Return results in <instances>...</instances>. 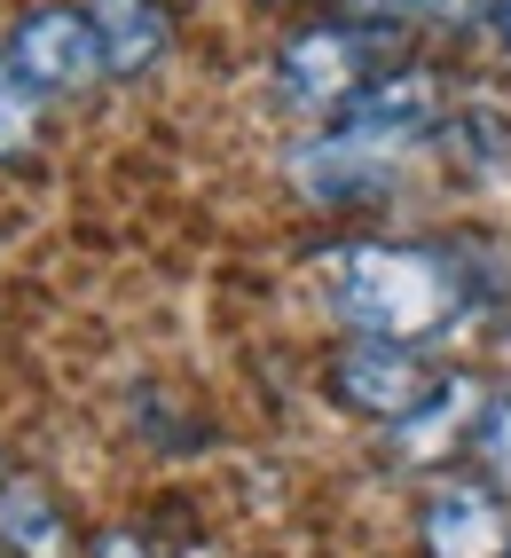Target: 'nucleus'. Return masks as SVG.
<instances>
[{
    "label": "nucleus",
    "instance_id": "nucleus-1",
    "mask_svg": "<svg viewBox=\"0 0 511 558\" xmlns=\"http://www.w3.org/2000/svg\"><path fill=\"white\" fill-rule=\"evenodd\" d=\"M331 315L346 339H386V347H433L464 315H480V268L464 244H425V236H354L323 268Z\"/></svg>",
    "mask_w": 511,
    "mask_h": 558
},
{
    "label": "nucleus",
    "instance_id": "nucleus-2",
    "mask_svg": "<svg viewBox=\"0 0 511 558\" xmlns=\"http://www.w3.org/2000/svg\"><path fill=\"white\" fill-rule=\"evenodd\" d=\"M401 40H410L401 24H378V16H339V9H331V16L291 24L283 40H276V63H268L276 102L331 119V110H346V102H354V95L386 71V63H401Z\"/></svg>",
    "mask_w": 511,
    "mask_h": 558
},
{
    "label": "nucleus",
    "instance_id": "nucleus-3",
    "mask_svg": "<svg viewBox=\"0 0 511 558\" xmlns=\"http://www.w3.org/2000/svg\"><path fill=\"white\" fill-rule=\"evenodd\" d=\"M441 119H449V71H433V63H410V56H401V63H386L346 110H331V126H323V134L401 158L410 142L441 134Z\"/></svg>",
    "mask_w": 511,
    "mask_h": 558
},
{
    "label": "nucleus",
    "instance_id": "nucleus-4",
    "mask_svg": "<svg viewBox=\"0 0 511 558\" xmlns=\"http://www.w3.org/2000/svg\"><path fill=\"white\" fill-rule=\"evenodd\" d=\"M0 63L16 71V80L32 95H80L102 80V48H95V24L80 0H32L24 16H9V32H0Z\"/></svg>",
    "mask_w": 511,
    "mask_h": 558
},
{
    "label": "nucleus",
    "instance_id": "nucleus-5",
    "mask_svg": "<svg viewBox=\"0 0 511 558\" xmlns=\"http://www.w3.org/2000/svg\"><path fill=\"white\" fill-rule=\"evenodd\" d=\"M433 378H441V369H433L417 347H386V339H346L331 362H323L331 409H346L362 425H401L433 393Z\"/></svg>",
    "mask_w": 511,
    "mask_h": 558
},
{
    "label": "nucleus",
    "instance_id": "nucleus-6",
    "mask_svg": "<svg viewBox=\"0 0 511 558\" xmlns=\"http://www.w3.org/2000/svg\"><path fill=\"white\" fill-rule=\"evenodd\" d=\"M503 543H511V511L488 480L441 472L417 496V550L425 558H503Z\"/></svg>",
    "mask_w": 511,
    "mask_h": 558
},
{
    "label": "nucleus",
    "instance_id": "nucleus-7",
    "mask_svg": "<svg viewBox=\"0 0 511 558\" xmlns=\"http://www.w3.org/2000/svg\"><path fill=\"white\" fill-rule=\"evenodd\" d=\"M480 378H464V369H441L433 378V393L410 409L401 425H386V457L393 464H449L464 457V440H472V417H480Z\"/></svg>",
    "mask_w": 511,
    "mask_h": 558
},
{
    "label": "nucleus",
    "instance_id": "nucleus-8",
    "mask_svg": "<svg viewBox=\"0 0 511 558\" xmlns=\"http://www.w3.org/2000/svg\"><path fill=\"white\" fill-rule=\"evenodd\" d=\"M102 80H150L173 56V0H87Z\"/></svg>",
    "mask_w": 511,
    "mask_h": 558
},
{
    "label": "nucleus",
    "instance_id": "nucleus-9",
    "mask_svg": "<svg viewBox=\"0 0 511 558\" xmlns=\"http://www.w3.org/2000/svg\"><path fill=\"white\" fill-rule=\"evenodd\" d=\"M441 158L472 181V190H496V181H511V119L488 110V102L449 110L441 119Z\"/></svg>",
    "mask_w": 511,
    "mask_h": 558
},
{
    "label": "nucleus",
    "instance_id": "nucleus-10",
    "mask_svg": "<svg viewBox=\"0 0 511 558\" xmlns=\"http://www.w3.org/2000/svg\"><path fill=\"white\" fill-rule=\"evenodd\" d=\"M0 543L9 558H80V535H71L63 504L40 488V480H9V496H0Z\"/></svg>",
    "mask_w": 511,
    "mask_h": 558
},
{
    "label": "nucleus",
    "instance_id": "nucleus-11",
    "mask_svg": "<svg viewBox=\"0 0 511 558\" xmlns=\"http://www.w3.org/2000/svg\"><path fill=\"white\" fill-rule=\"evenodd\" d=\"M464 464H472V480H488L496 496H511V378H496V386L480 393V417H472Z\"/></svg>",
    "mask_w": 511,
    "mask_h": 558
},
{
    "label": "nucleus",
    "instance_id": "nucleus-12",
    "mask_svg": "<svg viewBox=\"0 0 511 558\" xmlns=\"http://www.w3.org/2000/svg\"><path fill=\"white\" fill-rule=\"evenodd\" d=\"M48 95H32L9 63H0V166H24L32 150H40V134H48Z\"/></svg>",
    "mask_w": 511,
    "mask_h": 558
},
{
    "label": "nucleus",
    "instance_id": "nucleus-13",
    "mask_svg": "<svg viewBox=\"0 0 511 558\" xmlns=\"http://www.w3.org/2000/svg\"><path fill=\"white\" fill-rule=\"evenodd\" d=\"M80 558H158V543L142 535V527H126V519H111V527H95L80 543Z\"/></svg>",
    "mask_w": 511,
    "mask_h": 558
},
{
    "label": "nucleus",
    "instance_id": "nucleus-14",
    "mask_svg": "<svg viewBox=\"0 0 511 558\" xmlns=\"http://www.w3.org/2000/svg\"><path fill=\"white\" fill-rule=\"evenodd\" d=\"M472 24H480L488 32V40L511 56V0H480V9H472Z\"/></svg>",
    "mask_w": 511,
    "mask_h": 558
},
{
    "label": "nucleus",
    "instance_id": "nucleus-15",
    "mask_svg": "<svg viewBox=\"0 0 511 558\" xmlns=\"http://www.w3.org/2000/svg\"><path fill=\"white\" fill-rule=\"evenodd\" d=\"M268 9H339V0H268Z\"/></svg>",
    "mask_w": 511,
    "mask_h": 558
},
{
    "label": "nucleus",
    "instance_id": "nucleus-16",
    "mask_svg": "<svg viewBox=\"0 0 511 558\" xmlns=\"http://www.w3.org/2000/svg\"><path fill=\"white\" fill-rule=\"evenodd\" d=\"M0 496H9V457H0Z\"/></svg>",
    "mask_w": 511,
    "mask_h": 558
},
{
    "label": "nucleus",
    "instance_id": "nucleus-17",
    "mask_svg": "<svg viewBox=\"0 0 511 558\" xmlns=\"http://www.w3.org/2000/svg\"><path fill=\"white\" fill-rule=\"evenodd\" d=\"M503 558H511V543H503Z\"/></svg>",
    "mask_w": 511,
    "mask_h": 558
}]
</instances>
